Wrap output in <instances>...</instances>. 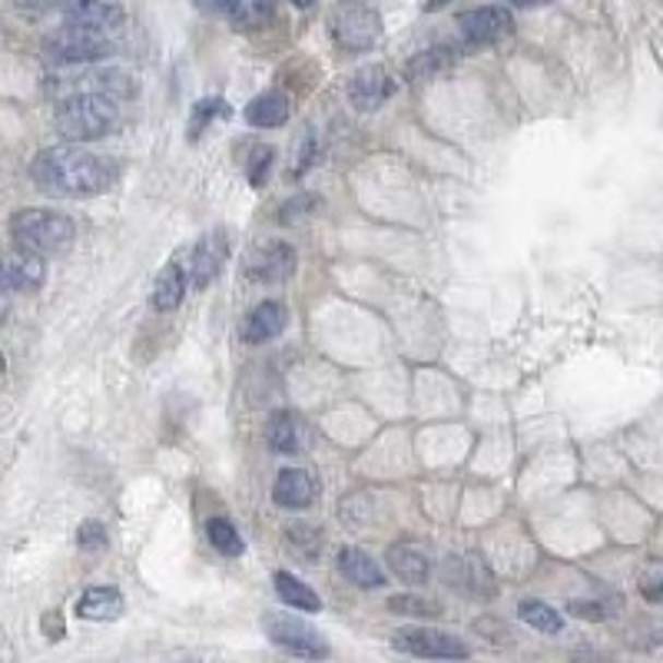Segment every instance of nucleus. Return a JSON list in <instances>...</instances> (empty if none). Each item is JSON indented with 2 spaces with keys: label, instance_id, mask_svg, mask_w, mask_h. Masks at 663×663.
Returning a JSON list of instances; mask_svg holds the SVG:
<instances>
[{
  "label": "nucleus",
  "instance_id": "f257e3e1",
  "mask_svg": "<svg viewBox=\"0 0 663 663\" xmlns=\"http://www.w3.org/2000/svg\"><path fill=\"white\" fill-rule=\"evenodd\" d=\"M120 169L114 159L97 156L83 146H54L37 153L31 163V179L40 193L57 200H90L117 182Z\"/></svg>",
  "mask_w": 663,
  "mask_h": 663
},
{
  "label": "nucleus",
  "instance_id": "f03ea898",
  "mask_svg": "<svg viewBox=\"0 0 663 663\" xmlns=\"http://www.w3.org/2000/svg\"><path fill=\"white\" fill-rule=\"evenodd\" d=\"M120 123V100L110 97L104 90H86L73 93L70 100L60 104L57 110V130L70 143H90L114 133Z\"/></svg>",
  "mask_w": 663,
  "mask_h": 663
},
{
  "label": "nucleus",
  "instance_id": "7ed1b4c3",
  "mask_svg": "<svg viewBox=\"0 0 663 663\" xmlns=\"http://www.w3.org/2000/svg\"><path fill=\"white\" fill-rule=\"evenodd\" d=\"M11 236L21 249L37 252V256H57L70 249L76 229L67 216L50 213V210H21L11 220Z\"/></svg>",
  "mask_w": 663,
  "mask_h": 663
},
{
  "label": "nucleus",
  "instance_id": "20e7f679",
  "mask_svg": "<svg viewBox=\"0 0 663 663\" xmlns=\"http://www.w3.org/2000/svg\"><path fill=\"white\" fill-rule=\"evenodd\" d=\"M107 54H110V34L76 27V24H63L44 40V60L54 67H80V63L104 60Z\"/></svg>",
  "mask_w": 663,
  "mask_h": 663
},
{
  "label": "nucleus",
  "instance_id": "39448f33",
  "mask_svg": "<svg viewBox=\"0 0 663 663\" xmlns=\"http://www.w3.org/2000/svg\"><path fill=\"white\" fill-rule=\"evenodd\" d=\"M332 37L342 50H368L378 44V37H382V14H378L371 4H365V0H342V4L332 11Z\"/></svg>",
  "mask_w": 663,
  "mask_h": 663
},
{
  "label": "nucleus",
  "instance_id": "423d86ee",
  "mask_svg": "<svg viewBox=\"0 0 663 663\" xmlns=\"http://www.w3.org/2000/svg\"><path fill=\"white\" fill-rule=\"evenodd\" d=\"M262 627L269 634V640L286 650L293 656H306V660H322L329 656V643L322 640V634L316 627H309L306 620L299 617H289V614H265L262 617Z\"/></svg>",
  "mask_w": 663,
  "mask_h": 663
},
{
  "label": "nucleus",
  "instance_id": "0eeeda50",
  "mask_svg": "<svg viewBox=\"0 0 663 663\" xmlns=\"http://www.w3.org/2000/svg\"><path fill=\"white\" fill-rule=\"evenodd\" d=\"M60 17H63V24L90 27L100 34H114L127 21L117 0H60Z\"/></svg>",
  "mask_w": 663,
  "mask_h": 663
},
{
  "label": "nucleus",
  "instance_id": "6e6552de",
  "mask_svg": "<svg viewBox=\"0 0 663 663\" xmlns=\"http://www.w3.org/2000/svg\"><path fill=\"white\" fill-rule=\"evenodd\" d=\"M514 27L511 11L505 8H478V11H464L458 17V34L464 37V44L482 47V44H495L501 37H508Z\"/></svg>",
  "mask_w": 663,
  "mask_h": 663
},
{
  "label": "nucleus",
  "instance_id": "1a4fd4ad",
  "mask_svg": "<svg viewBox=\"0 0 663 663\" xmlns=\"http://www.w3.org/2000/svg\"><path fill=\"white\" fill-rule=\"evenodd\" d=\"M395 647L415 653V656H431V660H464L467 647L454 640L451 634L431 630V627H409L395 634Z\"/></svg>",
  "mask_w": 663,
  "mask_h": 663
},
{
  "label": "nucleus",
  "instance_id": "9d476101",
  "mask_svg": "<svg viewBox=\"0 0 663 663\" xmlns=\"http://www.w3.org/2000/svg\"><path fill=\"white\" fill-rule=\"evenodd\" d=\"M392 93H395V80L386 67H362L348 83V100L365 114L389 104Z\"/></svg>",
  "mask_w": 663,
  "mask_h": 663
},
{
  "label": "nucleus",
  "instance_id": "9b49d317",
  "mask_svg": "<svg viewBox=\"0 0 663 663\" xmlns=\"http://www.w3.org/2000/svg\"><path fill=\"white\" fill-rule=\"evenodd\" d=\"M296 272V249L286 246V242H272V246H262L249 256V265H246V275L252 282H286L289 275Z\"/></svg>",
  "mask_w": 663,
  "mask_h": 663
},
{
  "label": "nucleus",
  "instance_id": "f8f14e48",
  "mask_svg": "<svg viewBox=\"0 0 663 663\" xmlns=\"http://www.w3.org/2000/svg\"><path fill=\"white\" fill-rule=\"evenodd\" d=\"M226 256H229V242H226V236L220 229L197 242L193 256H189V279H193V289L210 286V282L223 272Z\"/></svg>",
  "mask_w": 663,
  "mask_h": 663
},
{
  "label": "nucleus",
  "instance_id": "ddd939ff",
  "mask_svg": "<svg viewBox=\"0 0 663 663\" xmlns=\"http://www.w3.org/2000/svg\"><path fill=\"white\" fill-rule=\"evenodd\" d=\"M319 488H316V478L303 467H286L282 475L275 478V488H272V501L286 511H299V508H309L316 501Z\"/></svg>",
  "mask_w": 663,
  "mask_h": 663
},
{
  "label": "nucleus",
  "instance_id": "4468645a",
  "mask_svg": "<svg viewBox=\"0 0 663 663\" xmlns=\"http://www.w3.org/2000/svg\"><path fill=\"white\" fill-rule=\"evenodd\" d=\"M44 279H47V265H44V256L37 252L21 249L4 265V282L11 293H37L44 286Z\"/></svg>",
  "mask_w": 663,
  "mask_h": 663
},
{
  "label": "nucleus",
  "instance_id": "2eb2a0df",
  "mask_svg": "<svg viewBox=\"0 0 663 663\" xmlns=\"http://www.w3.org/2000/svg\"><path fill=\"white\" fill-rule=\"evenodd\" d=\"M286 322H289V316H286V309H282L279 303H259V306L249 312L246 325H242V339H246L249 345L272 342L275 335L286 332Z\"/></svg>",
  "mask_w": 663,
  "mask_h": 663
},
{
  "label": "nucleus",
  "instance_id": "dca6fc26",
  "mask_svg": "<svg viewBox=\"0 0 663 663\" xmlns=\"http://www.w3.org/2000/svg\"><path fill=\"white\" fill-rule=\"evenodd\" d=\"M386 557H389L392 575L402 578L405 584H428L431 560H428V554L418 544H392Z\"/></svg>",
  "mask_w": 663,
  "mask_h": 663
},
{
  "label": "nucleus",
  "instance_id": "f3484780",
  "mask_svg": "<svg viewBox=\"0 0 663 663\" xmlns=\"http://www.w3.org/2000/svg\"><path fill=\"white\" fill-rule=\"evenodd\" d=\"M339 571H342L355 588H365V591L386 588L382 567H378L375 557H368V554L358 550V547H342V550H339Z\"/></svg>",
  "mask_w": 663,
  "mask_h": 663
},
{
  "label": "nucleus",
  "instance_id": "a211bd4d",
  "mask_svg": "<svg viewBox=\"0 0 663 663\" xmlns=\"http://www.w3.org/2000/svg\"><path fill=\"white\" fill-rule=\"evenodd\" d=\"M186 286H193V279H189V265L169 262V265L156 275L153 309H156V312H173V309H179V303H182V296H186Z\"/></svg>",
  "mask_w": 663,
  "mask_h": 663
},
{
  "label": "nucleus",
  "instance_id": "6ab92c4d",
  "mask_svg": "<svg viewBox=\"0 0 663 663\" xmlns=\"http://www.w3.org/2000/svg\"><path fill=\"white\" fill-rule=\"evenodd\" d=\"M265 438H269V448L275 454H299L303 438H306V425H303V418L296 412H275L269 418Z\"/></svg>",
  "mask_w": 663,
  "mask_h": 663
},
{
  "label": "nucleus",
  "instance_id": "aec40b11",
  "mask_svg": "<svg viewBox=\"0 0 663 663\" xmlns=\"http://www.w3.org/2000/svg\"><path fill=\"white\" fill-rule=\"evenodd\" d=\"M286 120H289V100H286V93H279V90L259 93V97L246 107V123L256 130H275Z\"/></svg>",
  "mask_w": 663,
  "mask_h": 663
},
{
  "label": "nucleus",
  "instance_id": "412c9836",
  "mask_svg": "<svg viewBox=\"0 0 663 663\" xmlns=\"http://www.w3.org/2000/svg\"><path fill=\"white\" fill-rule=\"evenodd\" d=\"M76 614L83 620H117L123 614V597L114 588H90L76 601Z\"/></svg>",
  "mask_w": 663,
  "mask_h": 663
},
{
  "label": "nucleus",
  "instance_id": "4be33fe9",
  "mask_svg": "<svg viewBox=\"0 0 663 663\" xmlns=\"http://www.w3.org/2000/svg\"><path fill=\"white\" fill-rule=\"evenodd\" d=\"M275 594H279L282 604H289L293 611H309V614L322 611L319 594H316L309 584H303L299 578H293L289 571H279V575H275Z\"/></svg>",
  "mask_w": 663,
  "mask_h": 663
},
{
  "label": "nucleus",
  "instance_id": "5701e85b",
  "mask_svg": "<svg viewBox=\"0 0 663 663\" xmlns=\"http://www.w3.org/2000/svg\"><path fill=\"white\" fill-rule=\"evenodd\" d=\"M226 17L239 31H256L272 17V0H229Z\"/></svg>",
  "mask_w": 663,
  "mask_h": 663
},
{
  "label": "nucleus",
  "instance_id": "b1692460",
  "mask_svg": "<svg viewBox=\"0 0 663 663\" xmlns=\"http://www.w3.org/2000/svg\"><path fill=\"white\" fill-rule=\"evenodd\" d=\"M451 63H454V50H448V47H431V50L418 54V57L409 63V76H412V80H435V76L445 73Z\"/></svg>",
  "mask_w": 663,
  "mask_h": 663
},
{
  "label": "nucleus",
  "instance_id": "393cba45",
  "mask_svg": "<svg viewBox=\"0 0 663 663\" xmlns=\"http://www.w3.org/2000/svg\"><path fill=\"white\" fill-rule=\"evenodd\" d=\"M518 617L524 624H531L534 630H541V634H560L564 630V617L550 604H544V601H521Z\"/></svg>",
  "mask_w": 663,
  "mask_h": 663
},
{
  "label": "nucleus",
  "instance_id": "a878e982",
  "mask_svg": "<svg viewBox=\"0 0 663 663\" xmlns=\"http://www.w3.org/2000/svg\"><path fill=\"white\" fill-rule=\"evenodd\" d=\"M206 537H210V544H213L220 554H226V557H239V554H242V537H239V531L233 528V521H226V518H210Z\"/></svg>",
  "mask_w": 663,
  "mask_h": 663
},
{
  "label": "nucleus",
  "instance_id": "bb28decb",
  "mask_svg": "<svg viewBox=\"0 0 663 663\" xmlns=\"http://www.w3.org/2000/svg\"><path fill=\"white\" fill-rule=\"evenodd\" d=\"M90 80H93V90H104L117 100H127L137 93V80L130 73H123V70H100V73H93Z\"/></svg>",
  "mask_w": 663,
  "mask_h": 663
},
{
  "label": "nucleus",
  "instance_id": "cd10ccee",
  "mask_svg": "<svg viewBox=\"0 0 663 663\" xmlns=\"http://www.w3.org/2000/svg\"><path fill=\"white\" fill-rule=\"evenodd\" d=\"M226 114H229V107H226L223 100H200V104L193 107V120H189V140H200L203 130H206L216 117H226Z\"/></svg>",
  "mask_w": 663,
  "mask_h": 663
},
{
  "label": "nucleus",
  "instance_id": "c85d7f7f",
  "mask_svg": "<svg viewBox=\"0 0 663 663\" xmlns=\"http://www.w3.org/2000/svg\"><path fill=\"white\" fill-rule=\"evenodd\" d=\"M389 607L395 614H409V617H438L441 607L435 601H425V597H412V594H399L389 601Z\"/></svg>",
  "mask_w": 663,
  "mask_h": 663
},
{
  "label": "nucleus",
  "instance_id": "c756f323",
  "mask_svg": "<svg viewBox=\"0 0 663 663\" xmlns=\"http://www.w3.org/2000/svg\"><path fill=\"white\" fill-rule=\"evenodd\" d=\"M316 210H319V200H316V197H296V200H289V203H282L279 223H282V226H293V223L312 216Z\"/></svg>",
  "mask_w": 663,
  "mask_h": 663
},
{
  "label": "nucleus",
  "instance_id": "7c9ffc66",
  "mask_svg": "<svg viewBox=\"0 0 663 663\" xmlns=\"http://www.w3.org/2000/svg\"><path fill=\"white\" fill-rule=\"evenodd\" d=\"M76 547L80 550H100V547H107V528L100 521H83L76 528Z\"/></svg>",
  "mask_w": 663,
  "mask_h": 663
},
{
  "label": "nucleus",
  "instance_id": "2f4dec72",
  "mask_svg": "<svg viewBox=\"0 0 663 663\" xmlns=\"http://www.w3.org/2000/svg\"><path fill=\"white\" fill-rule=\"evenodd\" d=\"M272 156H275L272 146H256V150H252V159H249V166H246L252 186H262V182H265V176H269V169H272Z\"/></svg>",
  "mask_w": 663,
  "mask_h": 663
},
{
  "label": "nucleus",
  "instance_id": "473e14b6",
  "mask_svg": "<svg viewBox=\"0 0 663 663\" xmlns=\"http://www.w3.org/2000/svg\"><path fill=\"white\" fill-rule=\"evenodd\" d=\"M289 541L306 544V547H322V534H319V528H312V524H293V528H289Z\"/></svg>",
  "mask_w": 663,
  "mask_h": 663
},
{
  "label": "nucleus",
  "instance_id": "72a5a7b5",
  "mask_svg": "<svg viewBox=\"0 0 663 663\" xmlns=\"http://www.w3.org/2000/svg\"><path fill=\"white\" fill-rule=\"evenodd\" d=\"M567 611H571L575 617H588V620H604V617H607V614H604V607H601V604H594V601H591V604L575 601V604L567 607Z\"/></svg>",
  "mask_w": 663,
  "mask_h": 663
},
{
  "label": "nucleus",
  "instance_id": "f704fd0d",
  "mask_svg": "<svg viewBox=\"0 0 663 663\" xmlns=\"http://www.w3.org/2000/svg\"><path fill=\"white\" fill-rule=\"evenodd\" d=\"M640 594H643L647 601H653V604H663V575H660V578H643Z\"/></svg>",
  "mask_w": 663,
  "mask_h": 663
},
{
  "label": "nucleus",
  "instance_id": "c9c22d12",
  "mask_svg": "<svg viewBox=\"0 0 663 663\" xmlns=\"http://www.w3.org/2000/svg\"><path fill=\"white\" fill-rule=\"evenodd\" d=\"M193 4H197L203 14H226L229 0H193Z\"/></svg>",
  "mask_w": 663,
  "mask_h": 663
},
{
  "label": "nucleus",
  "instance_id": "e433bc0d",
  "mask_svg": "<svg viewBox=\"0 0 663 663\" xmlns=\"http://www.w3.org/2000/svg\"><path fill=\"white\" fill-rule=\"evenodd\" d=\"M293 4H296L299 11H306V8H312V4H316V0H293Z\"/></svg>",
  "mask_w": 663,
  "mask_h": 663
},
{
  "label": "nucleus",
  "instance_id": "4c0bfd02",
  "mask_svg": "<svg viewBox=\"0 0 663 663\" xmlns=\"http://www.w3.org/2000/svg\"><path fill=\"white\" fill-rule=\"evenodd\" d=\"M441 4H445V0H431V4H428V8H425V11H438V8H441Z\"/></svg>",
  "mask_w": 663,
  "mask_h": 663
}]
</instances>
